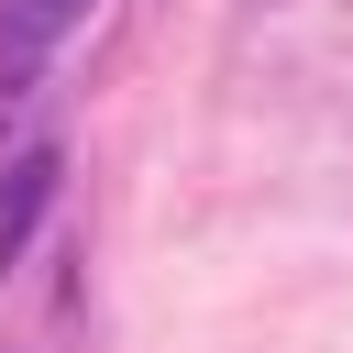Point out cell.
I'll return each instance as SVG.
<instances>
[{
	"label": "cell",
	"mask_w": 353,
	"mask_h": 353,
	"mask_svg": "<svg viewBox=\"0 0 353 353\" xmlns=\"http://www.w3.org/2000/svg\"><path fill=\"white\" fill-rule=\"evenodd\" d=\"M77 11H88V0H0V110L44 88V66H55V44L77 33Z\"/></svg>",
	"instance_id": "1"
},
{
	"label": "cell",
	"mask_w": 353,
	"mask_h": 353,
	"mask_svg": "<svg viewBox=\"0 0 353 353\" xmlns=\"http://www.w3.org/2000/svg\"><path fill=\"white\" fill-rule=\"evenodd\" d=\"M55 176H66V154H55V143H22V154L0 165V276L22 265V243H33V221L55 210Z\"/></svg>",
	"instance_id": "2"
}]
</instances>
